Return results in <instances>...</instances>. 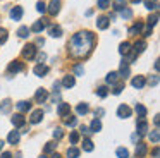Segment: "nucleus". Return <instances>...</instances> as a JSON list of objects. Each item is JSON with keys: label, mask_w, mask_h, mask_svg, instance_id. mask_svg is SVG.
<instances>
[{"label": "nucleus", "mask_w": 160, "mask_h": 158, "mask_svg": "<svg viewBox=\"0 0 160 158\" xmlns=\"http://www.w3.org/2000/svg\"><path fill=\"white\" fill-rule=\"evenodd\" d=\"M108 26H110V17H107V16L97 17V27L98 29H107Z\"/></svg>", "instance_id": "obj_4"}, {"label": "nucleus", "mask_w": 160, "mask_h": 158, "mask_svg": "<svg viewBox=\"0 0 160 158\" xmlns=\"http://www.w3.org/2000/svg\"><path fill=\"white\" fill-rule=\"evenodd\" d=\"M148 82H150V84H153V86H155L157 82H158V76H152V77L148 79Z\"/></svg>", "instance_id": "obj_49"}, {"label": "nucleus", "mask_w": 160, "mask_h": 158, "mask_svg": "<svg viewBox=\"0 0 160 158\" xmlns=\"http://www.w3.org/2000/svg\"><path fill=\"white\" fill-rule=\"evenodd\" d=\"M11 17L14 21H21V17H22V7L16 5L14 9H11Z\"/></svg>", "instance_id": "obj_15"}, {"label": "nucleus", "mask_w": 160, "mask_h": 158, "mask_svg": "<svg viewBox=\"0 0 160 158\" xmlns=\"http://www.w3.org/2000/svg\"><path fill=\"white\" fill-rule=\"evenodd\" d=\"M55 146H57V144L53 143V141H50V143H47V144H45V153H52V151L55 150Z\"/></svg>", "instance_id": "obj_43"}, {"label": "nucleus", "mask_w": 160, "mask_h": 158, "mask_svg": "<svg viewBox=\"0 0 160 158\" xmlns=\"http://www.w3.org/2000/svg\"><path fill=\"white\" fill-rule=\"evenodd\" d=\"M78 141H79V132H78V131H72V132H71V143L76 144Z\"/></svg>", "instance_id": "obj_46"}, {"label": "nucleus", "mask_w": 160, "mask_h": 158, "mask_svg": "<svg viewBox=\"0 0 160 158\" xmlns=\"http://www.w3.org/2000/svg\"><path fill=\"white\" fill-rule=\"evenodd\" d=\"M121 16L124 17V19H131V17H132V10L129 9V7H126V9L121 10Z\"/></svg>", "instance_id": "obj_36"}, {"label": "nucleus", "mask_w": 160, "mask_h": 158, "mask_svg": "<svg viewBox=\"0 0 160 158\" xmlns=\"http://www.w3.org/2000/svg\"><path fill=\"white\" fill-rule=\"evenodd\" d=\"M78 156H79V150L78 148H74V146L67 148V158H78Z\"/></svg>", "instance_id": "obj_26"}, {"label": "nucleus", "mask_w": 160, "mask_h": 158, "mask_svg": "<svg viewBox=\"0 0 160 158\" xmlns=\"http://www.w3.org/2000/svg\"><path fill=\"white\" fill-rule=\"evenodd\" d=\"M158 153H160V151H158V146H157L155 150H153V156H155V158H158Z\"/></svg>", "instance_id": "obj_52"}, {"label": "nucleus", "mask_w": 160, "mask_h": 158, "mask_svg": "<svg viewBox=\"0 0 160 158\" xmlns=\"http://www.w3.org/2000/svg\"><path fill=\"white\" fill-rule=\"evenodd\" d=\"M45 43V41H43V38H38V40H36V45H43Z\"/></svg>", "instance_id": "obj_53"}, {"label": "nucleus", "mask_w": 160, "mask_h": 158, "mask_svg": "<svg viewBox=\"0 0 160 158\" xmlns=\"http://www.w3.org/2000/svg\"><path fill=\"white\" fill-rule=\"evenodd\" d=\"M122 89H124V82H117V84L114 86V89H112V93H114V95H121Z\"/></svg>", "instance_id": "obj_41"}, {"label": "nucleus", "mask_w": 160, "mask_h": 158, "mask_svg": "<svg viewBox=\"0 0 160 158\" xmlns=\"http://www.w3.org/2000/svg\"><path fill=\"white\" fill-rule=\"evenodd\" d=\"M90 129H91V132H98V131L102 129V122L98 119H93L91 120V126H90Z\"/></svg>", "instance_id": "obj_24"}, {"label": "nucleus", "mask_w": 160, "mask_h": 158, "mask_svg": "<svg viewBox=\"0 0 160 158\" xmlns=\"http://www.w3.org/2000/svg\"><path fill=\"white\" fill-rule=\"evenodd\" d=\"M145 48H146V41L145 40H138L134 45H132V53L139 55V53H143V52H145Z\"/></svg>", "instance_id": "obj_5"}, {"label": "nucleus", "mask_w": 160, "mask_h": 158, "mask_svg": "<svg viewBox=\"0 0 160 158\" xmlns=\"http://www.w3.org/2000/svg\"><path fill=\"white\" fill-rule=\"evenodd\" d=\"M97 5L100 7V9H107V7H108V0H98Z\"/></svg>", "instance_id": "obj_48"}, {"label": "nucleus", "mask_w": 160, "mask_h": 158, "mask_svg": "<svg viewBox=\"0 0 160 158\" xmlns=\"http://www.w3.org/2000/svg\"><path fill=\"white\" fill-rule=\"evenodd\" d=\"M35 55H36V45L28 43L24 48H22V57H24V58L31 60V58H35Z\"/></svg>", "instance_id": "obj_2"}, {"label": "nucleus", "mask_w": 160, "mask_h": 158, "mask_svg": "<svg viewBox=\"0 0 160 158\" xmlns=\"http://www.w3.org/2000/svg\"><path fill=\"white\" fill-rule=\"evenodd\" d=\"M2 148H4V141L0 139V150H2Z\"/></svg>", "instance_id": "obj_55"}, {"label": "nucleus", "mask_w": 160, "mask_h": 158, "mask_svg": "<svg viewBox=\"0 0 160 158\" xmlns=\"http://www.w3.org/2000/svg\"><path fill=\"white\" fill-rule=\"evenodd\" d=\"M117 156L119 158H129V151L126 148H117Z\"/></svg>", "instance_id": "obj_38"}, {"label": "nucleus", "mask_w": 160, "mask_h": 158, "mask_svg": "<svg viewBox=\"0 0 160 158\" xmlns=\"http://www.w3.org/2000/svg\"><path fill=\"white\" fill-rule=\"evenodd\" d=\"M69 112H71V105H69V103H60V105L57 106V113H59L60 117L69 115Z\"/></svg>", "instance_id": "obj_9"}, {"label": "nucleus", "mask_w": 160, "mask_h": 158, "mask_svg": "<svg viewBox=\"0 0 160 158\" xmlns=\"http://www.w3.org/2000/svg\"><path fill=\"white\" fill-rule=\"evenodd\" d=\"M48 24V21L47 19H42V21H36L35 24H33L31 27H29V31H33V33H40V31L45 29V26Z\"/></svg>", "instance_id": "obj_6"}, {"label": "nucleus", "mask_w": 160, "mask_h": 158, "mask_svg": "<svg viewBox=\"0 0 160 158\" xmlns=\"http://www.w3.org/2000/svg\"><path fill=\"white\" fill-rule=\"evenodd\" d=\"M97 95H98V96H100V98H105V96H107V95H108V89H107V88H105V86H100V88H98V89H97Z\"/></svg>", "instance_id": "obj_40"}, {"label": "nucleus", "mask_w": 160, "mask_h": 158, "mask_svg": "<svg viewBox=\"0 0 160 158\" xmlns=\"http://www.w3.org/2000/svg\"><path fill=\"white\" fill-rule=\"evenodd\" d=\"M36 10H38V12H45V10H47V3L45 2H43V0H40V2L38 3H36Z\"/></svg>", "instance_id": "obj_44"}, {"label": "nucleus", "mask_w": 160, "mask_h": 158, "mask_svg": "<svg viewBox=\"0 0 160 158\" xmlns=\"http://www.w3.org/2000/svg\"><path fill=\"white\" fill-rule=\"evenodd\" d=\"M16 106H18L19 112H28V110L31 108V103H29V101H19Z\"/></svg>", "instance_id": "obj_23"}, {"label": "nucleus", "mask_w": 160, "mask_h": 158, "mask_svg": "<svg viewBox=\"0 0 160 158\" xmlns=\"http://www.w3.org/2000/svg\"><path fill=\"white\" fill-rule=\"evenodd\" d=\"M12 124H14L16 127H22L26 124V119H24V115L22 113H16L14 117H12Z\"/></svg>", "instance_id": "obj_12"}, {"label": "nucleus", "mask_w": 160, "mask_h": 158, "mask_svg": "<svg viewBox=\"0 0 160 158\" xmlns=\"http://www.w3.org/2000/svg\"><path fill=\"white\" fill-rule=\"evenodd\" d=\"M157 22H158V14H157V12L155 14H150V16H148V26L153 27Z\"/></svg>", "instance_id": "obj_30"}, {"label": "nucleus", "mask_w": 160, "mask_h": 158, "mask_svg": "<svg viewBox=\"0 0 160 158\" xmlns=\"http://www.w3.org/2000/svg\"><path fill=\"white\" fill-rule=\"evenodd\" d=\"M150 34H152V27L146 26V27H145V31H143V36H150Z\"/></svg>", "instance_id": "obj_50"}, {"label": "nucleus", "mask_w": 160, "mask_h": 158, "mask_svg": "<svg viewBox=\"0 0 160 158\" xmlns=\"http://www.w3.org/2000/svg\"><path fill=\"white\" fill-rule=\"evenodd\" d=\"M119 77H121V76H119V72H108L107 77H105V81H107L108 84H114V82L119 81Z\"/></svg>", "instance_id": "obj_21"}, {"label": "nucleus", "mask_w": 160, "mask_h": 158, "mask_svg": "<svg viewBox=\"0 0 160 158\" xmlns=\"http://www.w3.org/2000/svg\"><path fill=\"white\" fill-rule=\"evenodd\" d=\"M146 144L145 143H138L136 144V158H145V155H146Z\"/></svg>", "instance_id": "obj_14"}, {"label": "nucleus", "mask_w": 160, "mask_h": 158, "mask_svg": "<svg viewBox=\"0 0 160 158\" xmlns=\"http://www.w3.org/2000/svg\"><path fill=\"white\" fill-rule=\"evenodd\" d=\"M52 158H62V156H60V155H59V153H55V155H53V156H52Z\"/></svg>", "instance_id": "obj_54"}, {"label": "nucleus", "mask_w": 160, "mask_h": 158, "mask_svg": "<svg viewBox=\"0 0 160 158\" xmlns=\"http://www.w3.org/2000/svg\"><path fill=\"white\" fill-rule=\"evenodd\" d=\"M62 84H64V88H72V86L76 84V79H74V76H66V77L62 79Z\"/></svg>", "instance_id": "obj_20"}, {"label": "nucleus", "mask_w": 160, "mask_h": 158, "mask_svg": "<svg viewBox=\"0 0 160 158\" xmlns=\"http://www.w3.org/2000/svg\"><path fill=\"white\" fill-rule=\"evenodd\" d=\"M131 2H132V3H139L141 0H131Z\"/></svg>", "instance_id": "obj_56"}, {"label": "nucleus", "mask_w": 160, "mask_h": 158, "mask_svg": "<svg viewBox=\"0 0 160 158\" xmlns=\"http://www.w3.org/2000/svg\"><path fill=\"white\" fill-rule=\"evenodd\" d=\"M119 53H121V55H129V53H131V43L124 41V43L119 45Z\"/></svg>", "instance_id": "obj_18"}, {"label": "nucleus", "mask_w": 160, "mask_h": 158, "mask_svg": "<svg viewBox=\"0 0 160 158\" xmlns=\"http://www.w3.org/2000/svg\"><path fill=\"white\" fill-rule=\"evenodd\" d=\"M114 10H119L121 12L122 9H126V0H114Z\"/></svg>", "instance_id": "obj_29"}, {"label": "nucleus", "mask_w": 160, "mask_h": 158, "mask_svg": "<svg viewBox=\"0 0 160 158\" xmlns=\"http://www.w3.org/2000/svg\"><path fill=\"white\" fill-rule=\"evenodd\" d=\"M131 84L134 86V88L141 89L143 86L146 84V79H145V76H134V77H132V81H131Z\"/></svg>", "instance_id": "obj_8"}, {"label": "nucleus", "mask_w": 160, "mask_h": 158, "mask_svg": "<svg viewBox=\"0 0 160 158\" xmlns=\"http://www.w3.org/2000/svg\"><path fill=\"white\" fill-rule=\"evenodd\" d=\"M134 110H136V113H138V117H139V119H145V115H146V108L141 105V103H138Z\"/></svg>", "instance_id": "obj_28"}, {"label": "nucleus", "mask_w": 160, "mask_h": 158, "mask_svg": "<svg viewBox=\"0 0 160 158\" xmlns=\"http://www.w3.org/2000/svg\"><path fill=\"white\" fill-rule=\"evenodd\" d=\"M145 5L146 9H157V5H158V0H145Z\"/></svg>", "instance_id": "obj_37"}, {"label": "nucleus", "mask_w": 160, "mask_h": 158, "mask_svg": "<svg viewBox=\"0 0 160 158\" xmlns=\"http://www.w3.org/2000/svg\"><path fill=\"white\" fill-rule=\"evenodd\" d=\"M62 136H64V132H62V129H60V127L53 129V137H55V139H62Z\"/></svg>", "instance_id": "obj_47"}, {"label": "nucleus", "mask_w": 160, "mask_h": 158, "mask_svg": "<svg viewBox=\"0 0 160 158\" xmlns=\"http://www.w3.org/2000/svg\"><path fill=\"white\" fill-rule=\"evenodd\" d=\"M119 76H122V77H128V76H129V65H128V62H122V64H121V72H119Z\"/></svg>", "instance_id": "obj_27"}, {"label": "nucleus", "mask_w": 160, "mask_h": 158, "mask_svg": "<svg viewBox=\"0 0 160 158\" xmlns=\"http://www.w3.org/2000/svg\"><path fill=\"white\" fill-rule=\"evenodd\" d=\"M22 69H24V65H22V62H19V60H14V62H11V64H9L7 71H9V74H16V72H21Z\"/></svg>", "instance_id": "obj_3"}, {"label": "nucleus", "mask_w": 160, "mask_h": 158, "mask_svg": "<svg viewBox=\"0 0 160 158\" xmlns=\"http://www.w3.org/2000/svg\"><path fill=\"white\" fill-rule=\"evenodd\" d=\"M76 110H78L79 115H84V113L88 112V103H79V105L76 106Z\"/></svg>", "instance_id": "obj_32"}, {"label": "nucleus", "mask_w": 160, "mask_h": 158, "mask_svg": "<svg viewBox=\"0 0 160 158\" xmlns=\"http://www.w3.org/2000/svg\"><path fill=\"white\" fill-rule=\"evenodd\" d=\"M136 127H138V134H146V131H148V122H146L145 119H139V122L136 124Z\"/></svg>", "instance_id": "obj_17"}, {"label": "nucleus", "mask_w": 160, "mask_h": 158, "mask_svg": "<svg viewBox=\"0 0 160 158\" xmlns=\"http://www.w3.org/2000/svg\"><path fill=\"white\" fill-rule=\"evenodd\" d=\"M42 119H43V110L38 108V110H35V112L31 113L29 122H31V124H38V122H42Z\"/></svg>", "instance_id": "obj_11"}, {"label": "nucleus", "mask_w": 160, "mask_h": 158, "mask_svg": "<svg viewBox=\"0 0 160 158\" xmlns=\"http://www.w3.org/2000/svg\"><path fill=\"white\" fill-rule=\"evenodd\" d=\"M48 33H50V36H52V38H60V36H62V27H60V26H50Z\"/></svg>", "instance_id": "obj_19"}, {"label": "nucleus", "mask_w": 160, "mask_h": 158, "mask_svg": "<svg viewBox=\"0 0 160 158\" xmlns=\"http://www.w3.org/2000/svg\"><path fill=\"white\" fill-rule=\"evenodd\" d=\"M33 72H35L36 76H40V77H42V76H45L47 72H48V67H47L45 64H38V65H35Z\"/></svg>", "instance_id": "obj_16"}, {"label": "nucleus", "mask_w": 160, "mask_h": 158, "mask_svg": "<svg viewBox=\"0 0 160 158\" xmlns=\"http://www.w3.org/2000/svg\"><path fill=\"white\" fill-rule=\"evenodd\" d=\"M47 98H48V93H47V89L40 88L38 91H36V95H35V100H36L38 103H43Z\"/></svg>", "instance_id": "obj_13"}, {"label": "nucleus", "mask_w": 160, "mask_h": 158, "mask_svg": "<svg viewBox=\"0 0 160 158\" xmlns=\"http://www.w3.org/2000/svg\"><path fill=\"white\" fill-rule=\"evenodd\" d=\"M29 33H31V31H29V27H28V26H21V27L18 29L19 38H28V36H29Z\"/></svg>", "instance_id": "obj_25"}, {"label": "nucleus", "mask_w": 160, "mask_h": 158, "mask_svg": "<svg viewBox=\"0 0 160 158\" xmlns=\"http://www.w3.org/2000/svg\"><path fill=\"white\" fill-rule=\"evenodd\" d=\"M7 141L11 144H18L19 143V132H18V131H12V132L7 136Z\"/></svg>", "instance_id": "obj_22"}, {"label": "nucleus", "mask_w": 160, "mask_h": 158, "mask_svg": "<svg viewBox=\"0 0 160 158\" xmlns=\"http://www.w3.org/2000/svg\"><path fill=\"white\" fill-rule=\"evenodd\" d=\"M95 43V34L91 31H79L69 41V55L74 58L86 57Z\"/></svg>", "instance_id": "obj_1"}, {"label": "nucleus", "mask_w": 160, "mask_h": 158, "mask_svg": "<svg viewBox=\"0 0 160 158\" xmlns=\"http://www.w3.org/2000/svg\"><path fill=\"white\" fill-rule=\"evenodd\" d=\"M0 158H12V155L9 153V151H5V153H2V156Z\"/></svg>", "instance_id": "obj_51"}, {"label": "nucleus", "mask_w": 160, "mask_h": 158, "mask_svg": "<svg viewBox=\"0 0 160 158\" xmlns=\"http://www.w3.org/2000/svg\"><path fill=\"white\" fill-rule=\"evenodd\" d=\"M7 29H5V27H0V45H4L5 41H7Z\"/></svg>", "instance_id": "obj_33"}, {"label": "nucleus", "mask_w": 160, "mask_h": 158, "mask_svg": "<svg viewBox=\"0 0 160 158\" xmlns=\"http://www.w3.org/2000/svg\"><path fill=\"white\" fill-rule=\"evenodd\" d=\"M83 150L84 151H91V150H93V143H91V139H83Z\"/></svg>", "instance_id": "obj_39"}, {"label": "nucleus", "mask_w": 160, "mask_h": 158, "mask_svg": "<svg viewBox=\"0 0 160 158\" xmlns=\"http://www.w3.org/2000/svg\"><path fill=\"white\" fill-rule=\"evenodd\" d=\"M141 29H143V24H141V22H136L134 26H131V27H129V34L141 33Z\"/></svg>", "instance_id": "obj_31"}, {"label": "nucleus", "mask_w": 160, "mask_h": 158, "mask_svg": "<svg viewBox=\"0 0 160 158\" xmlns=\"http://www.w3.org/2000/svg\"><path fill=\"white\" fill-rule=\"evenodd\" d=\"M158 139H160V132H158V129H155V131H152V134H150V141H153V143H158Z\"/></svg>", "instance_id": "obj_35"}, {"label": "nucleus", "mask_w": 160, "mask_h": 158, "mask_svg": "<svg viewBox=\"0 0 160 158\" xmlns=\"http://www.w3.org/2000/svg\"><path fill=\"white\" fill-rule=\"evenodd\" d=\"M47 10H48L52 16H57V14L60 12V0H52V2L48 3V9Z\"/></svg>", "instance_id": "obj_7"}, {"label": "nucleus", "mask_w": 160, "mask_h": 158, "mask_svg": "<svg viewBox=\"0 0 160 158\" xmlns=\"http://www.w3.org/2000/svg\"><path fill=\"white\" fill-rule=\"evenodd\" d=\"M74 74H76V76H83L84 74V67L81 64H76V65H74Z\"/></svg>", "instance_id": "obj_42"}, {"label": "nucleus", "mask_w": 160, "mask_h": 158, "mask_svg": "<svg viewBox=\"0 0 160 158\" xmlns=\"http://www.w3.org/2000/svg\"><path fill=\"white\" fill-rule=\"evenodd\" d=\"M0 110H2L4 113H7L9 110H11V101H9V100H5V101L2 103V106H0Z\"/></svg>", "instance_id": "obj_45"}, {"label": "nucleus", "mask_w": 160, "mask_h": 158, "mask_svg": "<svg viewBox=\"0 0 160 158\" xmlns=\"http://www.w3.org/2000/svg\"><path fill=\"white\" fill-rule=\"evenodd\" d=\"M66 117H67V119H64V124H66V126H71V127L76 126V122H78L76 117H71V115H66Z\"/></svg>", "instance_id": "obj_34"}, {"label": "nucleus", "mask_w": 160, "mask_h": 158, "mask_svg": "<svg viewBox=\"0 0 160 158\" xmlns=\"http://www.w3.org/2000/svg\"><path fill=\"white\" fill-rule=\"evenodd\" d=\"M40 158H47V156H45V155H42V156H40Z\"/></svg>", "instance_id": "obj_57"}, {"label": "nucleus", "mask_w": 160, "mask_h": 158, "mask_svg": "<svg viewBox=\"0 0 160 158\" xmlns=\"http://www.w3.org/2000/svg\"><path fill=\"white\" fill-rule=\"evenodd\" d=\"M117 115L121 117V119H128V117L131 115V108H129L128 105H121L117 108Z\"/></svg>", "instance_id": "obj_10"}]
</instances>
